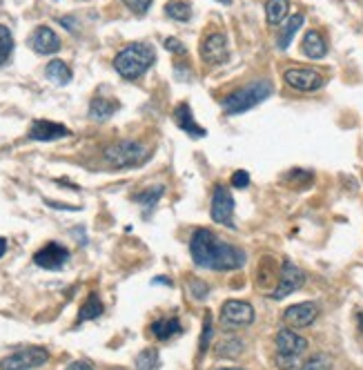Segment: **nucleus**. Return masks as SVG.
I'll list each match as a JSON object with an SVG mask.
<instances>
[{"instance_id":"1","label":"nucleus","mask_w":363,"mask_h":370,"mask_svg":"<svg viewBox=\"0 0 363 370\" xmlns=\"http://www.w3.org/2000/svg\"><path fill=\"white\" fill-rule=\"evenodd\" d=\"M189 255H192V261L198 268L216 270V272L243 268L248 259L243 250L221 241V239L207 228L194 230V234L189 239Z\"/></svg>"},{"instance_id":"2","label":"nucleus","mask_w":363,"mask_h":370,"mask_svg":"<svg viewBox=\"0 0 363 370\" xmlns=\"http://www.w3.org/2000/svg\"><path fill=\"white\" fill-rule=\"evenodd\" d=\"M156 61V52L147 43H132L125 49H120L114 58V69L125 78V81H136Z\"/></svg>"},{"instance_id":"3","label":"nucleus","mask_w":363,"mask_h":370,"mask_svg":"<svg viewBox=\"0 0 363 370\" xmlns=\"http://www.w3.org/2000/svg\"><path fill=\"white\" fill-rule=\"evenodd\" d=\"M272 83L268 78H257V81H252L243 87L234 89L225 101H223V112L227 116H239V114H245L250 109H254L257 105H261L266 101V98L272 96Z\"/></svg>"},{"instance_id":"4","label":"nucleus","mask_w":363,"mask_h":370,"mask_svg":"<svg viewBox=\"0 0 363 370\" xmlns=\"http://www.w3.org/2000/svg\"><path fill=\"white\" fill-rule=\"evenodd\" d=\"M277 368L279 370H301L304 364H301V355L308 350V339L301 337L297 330L292 328H281L277 337Z\"/></svg>"},{"instance_id":"5","label":"nucleus","mask_w":363,"mask_h":370,"mask_svg":"<svg viewBox=\"0 0 363 370\" xmlns=\"http://www.w3.org/2000/svg\"><path fill=\"white\" fill-rule=\"evenodd\" d=\"M149 147L138 143V141H118L114 145L105 147L103 158L118 169H129V167H138L143 165L147 158H149Z\"/></svg>"},{"instance_id":"6","label":"nucleus","mask_w":363,"mask_h":370,"mask_svg":"<svg viewBox=\"0 0 363 370\" xmlns=\"http://www.w3.org/2000/svg\"><path fill=\"white\" fill-rule=\"evenodd\" d=\"M49 350L43 346H27L0 359V370H34L47 364Z\"/></svg>"},{"instance_id":"7","label":"nucleus","mask_w":363,"mask_h":370,"mask_svg":"<svg viewBox=\"0 0 363 370\" xmlns=\"http://www.w3.org/2000/svg\"><path fill=\"white\" fill-rule=\"evenodd\" d=\"M221 326L225 330H239L254 324V308L248 302H239V299H230L221 306Z\"/></svg>"},{"instance_id":"8","label":"nucleus","mask_w":363,"mask_h":370,"mask_svg":"<svg viewBox=\"0 0 363 370\" xmlns=\"http://www.w3.org/2000/svg\"><path fill=\"white\" fill-rule=\"evenodd\" d=\"M210 216H212V221L218 223V225L234 228V198H232V192L223 183L214 185V192H212Z\"/></svg>"},{"instance_id":"9","label":"nucleus","mask_w":363,"mask_h":370,"mask_svg":"<svg viewBox=\"0 0 363 370\" xmlns=\"http://www.w3.org/2000/svg\"><path fill=\"white\" fill-rule=\"evenodd\" d=\"M283 81L297 92H317L326 85V78L312 67H290L283 72Z\"/></svg>"},{"instance_id":"10","label":"nucleus","mask_w":363,"mask_h":370,"mask_svg":"<svg viewBox=\"0 0 363 370\" xmlns=\"http://www.w3.org/2000/svg\"><path fill=\"white\" fill-rule=\"evenodd\" d=\"M306 284V275L304 270H301L299 266H295L292 261H283V266H281V272H279V281H277V288L272 290V299H277V302H281V299H286L288 295L297 293L299 288H304Z\"/></svg>"},{"instance_id":"11","label":"nucleus","mask_w":363,"mask_h":370,"mask_svg":"<svg viewBox=\"0 0 363 370\" xmlns=\"http://www.w3.org/2000/svg\"><path fill=\"white\" fill-rule=\"evenodd\" d=\"M201 52V61L205 65H223L230 58V49H227V38L221 32H212L203 38V43L198 47Z\"/></svg>"},{"instance_id":"12","label":"nucleus","mask_w":363,"mask_h":370,"mask_svg":"<svg viewBox=\"0 0 363 370\" xmlns=\"http://www.w3.org/2000/svg\"><path fill=\"white\" fill-rule=\"evenodd\" d=\"M69 261V250L60 243H47L45 248H40L34 255V263L43 270H60L65 268V263Z\"/></svg>"},{"instance_id":"13","label":"nucleus","mask_w":363,"mask_h":370,"mask_svg":"<svg viewBox=\"0 0 363 370\" xmlns=\"http://www.w3.org/2000/svg\"><path fill=\"white\" fill-rule=\"evenodd\" d=\"M319 317V306L315 302H301L290 306L283 313V322L290 328H308Z\"/></svg>"},{"instance_id":"14","label":"nucleus","mask_w":363,"mask_h":370,"mask_svg":"<svg viewBox=\"0 0 363 370\" xmlns=\"http://www.w3.org/2000/svg\"><path fill=\"white\" fill-rule=\"evenodd\" d=\"M27 45L34 49L36 54L40 56H47V54H56L60 49V38L56 36V32L52 27H36L34 34L29 36Z\"/></svg>"},{"instance_id":"15","label":"nucleus","mask_w":363,"mask_h":370,"mask_svg":"<svg viewBox=\"0 0 363 370\" xmlns=\"http://www.w3.org/2000/svg\"><path fill=\"white\" fill-rule=\"evenodd\" d=\"M69 134L72 132L67 125L54 121H34L29 127V138H34V141H58V138H67Z\"/></svg>"},{"instance_id":"16","label":"nucleus","mask_w":363,"mask_h":370,"mask_svg":"<svg viewBox=\"0 0 363 370\" xmlns=\"http://www.w3.org/2000/svg\"><path fill=\"white\" fill-rule=\"evenodd\" d=\"M174 123L183 129L185 134H189L192 138H203L207 134L205 127H201L196 121H194V114H192V107L187 103H178L174 107Z\"/></svg>"},{"instance_id":"17","label":"nucleus","mask_w":363,"mask_h":370,"mask_svg":"<svg viewBox=\"0 0 363 370\" xmlns=\"http://www.w3.org/2000/svg\"><path fill=\"white\" fill-rule=\"evenodd\" d=\"M301 52H304L308 58L312 61H319V58H324L328 54V43L321 32L317 29H310V32L304 36V43H301Z\"/></svg>"},{"instance_id":"18","label":"nucleus","mask_w":363,"mask_h":370,"mask_svg":"<svg viewBox=\"0 0 363 370\" xmlns=\"http://www.w3.org/2000/svg\"><path fill=\"white\" fill-rule=\"evenodd\" d=\"M306 23V16L304 14H295V16H290L286 25H281V32H279V38H277V47L281 49V52H286V49L290 47V43L295 41V36L301 27H304Z\"/></svg>"},{"instance_id":"19","label":"nucleus","mask_w":363,"mask_h":370,"mask_svg":"<svg viewBox=\"0 0 363 370\" xmlns=\"http://www.w3.org/2000/svg\"><path fill=\"white\" fill-rule=\"evenodd\" d=\"M152 328V335L158 339V342H167V339H172L176 335L183 333V326L176 317H165V319H156V322L149 326Z\"/></svg>"},{"instance_id":"20","label":"nucleus","mask_w":363,"mask_h":370,"mask_svg":"<svg viewBox=\"0 0 363 370\" xmlns=\"http://www.w3.org/2000/svg\"><path fill=\"white\" fill-rule=\"evenodd\" d=\"M118 109V103L112 101V98H105V96H96L92 98V103H89V118H94V121H107L109 116H114Z\"/></svg>"},{"instance_id":"21","label":"nucleus","mask_w":363,"mask_h":370,"mask_svg":"<svg viewBox=\"0 0 363 370\" xmlns=\"http://www.w3.org/2000/svg\"><path fill=\"white\" fill-rule=\"evenodd\" d=\"M100 315H103V302H100V297L96 293H89V297L85 299V304L80 306V310H78L76 326L83 324V322H92V319H98Z\"/></svg>"},{"instance_id":"22","label":"nucleus","mask_w":363,"mask_h":370,"mask_svg":"<svg viewBox=\"0 0 363 370\" xmlns=\"http://www.w3.org/2000/svg\"><path fill=\"white\" fill-rule=\"evenodd\" d=\"M288 12H290V0H268V5H266L268 25L281 27V23L288 18Z\"/></svg>"},{"instance_id":"23","label":"nucleus","mask_w":363,"mask_h":370,"mask_svg":"<svg viewBox=\"0 0 363 370\" xmlns=\"http://www.w3.org/2000/svg\"><path fill=\"white\" fill-rule=\"evenodd\" d=\"M45 76L56 85H67L72 81V69L67 67L65 61H52L45 67Z\"/></svg>"},{"instance_id":"24","label":"nucleus","mask_w":363,"mask_h":370,"mask_svg":"<svg viewBox=\"0 0 363 370\" xmlns=\"http://www.w3.org/2000/svg\"><path fill=\"white\" fill-rule=\"evenodd\" d=\"M214 353L218 357H225V359H236L241 353H243V342H241L239 337H223L221 342L216 344Z\"/></svg>"},{"instance_id":"25","label":"nucleus","mask_w":363,"mask_h":370,"mask_svg":"<svg viewBox=\"0 0 363 370\" xmlns=\"http://www.w3.org/2000/svg\"><path fill=\"white\" fill-rule=\"evenodd\" d=\"M165 194V187L163 185H152V187H147V189H143V192H138V194H134V201L145 210H152L156 203H158V198Z\"/></svg>"},{"instance_id":"26","label":"nucleus","mask_w":363,"mask_h":370,"mask_svg":"<svg viewBox=\"0 0 363 370\" xmlns=\"http://www.w3.org/2000/svg\"><path fill=\"white\" fill-rule=\"evenodd\" d=\"M14 52V36L7 25H0V67L9 63Z\"/></svg>"},{"instance_id":"27","label":"nucleus","mask_w":363,"mask_h":370,"mask_svg":"<svg viewBox=\"0 0 363 370\" xmlns=\"http://www.w3.org/2000/svg\"><path fill=\"white\" fill-rule=\"evenodd\" d=\"M165 14L169 18H174V21L185 23V21H189V16H192V7L185 3V0H169V3L165 5Z\"/></svg>"},{"instance_id":"28","label":"nucleus","mask_w":363,"mask_h":370,"mask_svg":"<svg viewBox=\"0 0 363 370\" xmlns=\"http://www.w3.org/2000/svg\"><path fill=\"white\" fill-rule=\"evenodd\" d=\"M134 366H136V370H156L158 368V350L145 348L143 353H138Z\"/></svg>"},{"instance_id":"29","label":"nucleus","mask_w":363,"mask_h":370,"mask_svg":"<svg viewBox=\"0 0 363 370\" xmlns=\"http://www.w3.org/2000/svg\"><path fill=\"white\" fill-rule=\"evenodd\" d=\"M312 178H315V174L310 172V169H301V167H295L290 169V172L283 176V181L290 183V185H299V187H308L312 183Z\"/></svg>"},{"instance_id":"30","label":"nucleus","mask_w":363,"mask_h":370,"mask_svg":"<svg viewBox=\"0 0 363 370\" xmlns=\"http://www.w3.org/2000/svg\"><path fill=\"white\" fill-rule=\"evenodd\" d=\"M330 366L332 364H330V357L328 355H315L312 359H308L301 370H330Z\"/></svg>"},{"instance_id":"31","label":"nucleus","mask_w":363,"mask_h":370,"mask_svg":"<svg viewBox=\"0 0 363 370\" xmlns=\"http://www.w3.org/2000/svg\"><path fill=\"white\" fill-rule=\"evenodd\" d=\"M187 290H189V295L194 297V299H205L210 295V286L203 284V281H198V279H192V281H187Z\"/></svg>"},{"instance_id":"32","label":"nucleus","mask_w":363,"mask_h":370,"mask_svg":"<svg viewBox=\"0 0 363 370\" xmlns=\"http://www.w3.org/2000/svg\"><path fill=\"white\" fill-rule=\"evenodd\" d=\"M210 337H212V315L207 313L203 317V333H201V339H198V353H205L207 350Z\"/></svg>"},{"instance_id":"33","label":"nucleus","mask_w":363,"mask_h":370,"mask_svg":"<svg viewBox=\"0 0 363 370\" xmlns=\"http://www.w3.org/2000/svg\"><path fill=\"white\" fill-rule=\"evenodd\" d=\"M123 5L129 9V12H134L136 16H143V14H147V9L152 7V0H123Z\"/></svg>"},{"instance_id":"34","label":"nucleus","mask_w":363,"mask_h":370,"mask_svg":"<svg viewBox=\"0 0 363 370\" xmlns=\"http://www.w3.org/2000/svg\"><path fill=\"white\" fill-rule=\"evenodd\" d=\"M230 183L234 185V187H239V189H243V187H248V185H250V174H248V172H243V169H236V172L232 174Z\"/></svg>"},{"instance_id":"35","label":"nucleus","mask_w":363,"mask_h":370,"mask_svg":"<svg viewBox=\"0 0 363 370\" xmlns=\"http://www.w3.org/2000/svg\"><path fill=\"white\" fill-rule=\"evenodd\" d=\"M165 49H167V52H172V54H185L187 52L185 45H180V41H176V38H167Z\"/></svg>"},{"instance_id":"36","label":"nucleus","mask_w":363,"mask_h":370,"mask_svg":"<svg viewBox=\"0 0 363 370\" xmlns=\"http://www.w3.org/2000/svg\"><path fill=\"white\" fill-rule=\"evenodd\" d=\"M65 370H94L92 366H89L87 362H72Z\"/></svg>"},{"instance_id":"37","label":"nucleus","mask_w":363,"mask_h":370,"mask_svg":"<svg viewBox=\"0 0 363 370\" xmlns=\"http://www.w3.org/2000/svg\"><path fill=\"white\" fill-rule=\"evenodd\" d=\"M7 252V239L0 237V259H3V255Z\"/></svg>"},{"instance_id":"38","label":"nucleus","mask_w":363,"mask_h":370,"mask_svg":"<svg viewBox=\"0 0 363 370\" xmlns=\"http://www.w3.org/2000/svg\"><path fill=\"white\" fill-rule=\"evenodd\" d=\"M152 284H167V286H172V281H167V279H154Z\"/></svg>"},{"instance_id":"39","label":"nucleus","mask_w":363,"mask_h":370,"mask_svg":"<svg viewBox=\"0 0 363 370\" xmlns=\"http://www.w3.org/2000/svg\"><path fill=\"white\" fill-rule=\"evenodd\" d=\"M359 328H361V333H363V313H359Z\"/></svg>"},{"instance_id":"40","label":"nucleus","mask_w":363,"mask_h":370,"mask_svg":"<svg viewBox=\"0 0 363 370\" xmlns=\"http://www.w3.org/2000/svg\"><path fill=\"white\" fill-rule=\"evenodd\" d=\"M216 3H221V5H232V0H216Z\"/></svg>"},{"instance_id":"41","label":"nucleus","mask_w":363,"mask_h":370,"mask_svg":"<svg viewBox=\"0 0 363 370\" xmlns=\"http://www.w3.org/2000/svg\"><path fill=\"white\" fill-rule=\"evenodd\" d=\"M218 370H243V368H218Z\"/></svg>"}]
</instances>
